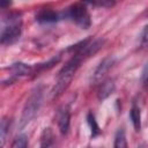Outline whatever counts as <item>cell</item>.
<instances>
[{
    "instance_id": "cell-17",
    "label": "cell",
    "mask_w": 148,
    "mask_h": 148,
    "mask_svg": "<svg viewBox=\"0 0 148 148\" xmlns=\"http://www.w3.org/2000/svg\"><path fill=\"white\" fill-rule=\"evenodd\" d=\"M92 6H101V7H111L114 5L113 1H98V2H90Z\"/></svg>"
},
{
    "instance_id": "cell-8",
    "label": "cell",
    "mask_w": 148,
    "mask_h": 148,
    "mask_svg": "<svg viewBox=\"0 0 148 148\" xmlns=\"http://www.w3.org/2000/svg\"><path fill=\"white\" fill-rule=\"evenodd\" d=\"M36 18L40 23H52V22H57L58 21L59 15L56 12L51 10V9H43L37 14Z\"/></svg>"
},
{
    "instance_id": "cell-11",
    "label": "cell",
    "mask_w": 148,
    "mask_h": 148,
    "mask_svg": "<svg viewBox=\"0 0 148 148\" xmlns=\"http://www.w3.org/2000/svg\"><path fill=\"white\" fill-rule=\"evenodd\" d=\"M40 148H56L54 139H53V135H52V132L50 131V128L45 130L43 133Z\"/></svg>"
},
{
    "instance_id": "cell-7",
    "label": "cell",
    "mask_w": 148,
    "mask_h": 148,
    "mask_svg": "<svg viewBox=\"0 0 148 148\" xmlns=\"http://www.w3.org/2000/svg\"><path fill=\"white\" fill-rule=\"evenodd\" d=\"M113 64H114V58H113V57H106L105 59H103L102 62H101V64L97 66V68L95 69L92 80H94L95 82L101 81V80L104 77V75L110 71V68L113 66Z\"/></svg>"
},
{
    "instance_id": "cell-5",
    "label": "cell",
    "mask_w": 148,
    "mask_h": 148,
    "mask_svg": "<svg viewBox=\"0 0 148 148\" xmlns=\"http://www.w3.org/2000/svg\"><path fill=\"white\" fill-rule=\"evenodd\" d=\"M57 121H58V127L61 134H67L69 130V124H71V112L67 106H62L59 109L57 113Z\"/></svg>"
},
{
    "instance_id": "cell-13",
    "label": "cell",
    "mask_w": 148,
    "mask_h": 148,
    "mask_svg": "<svg viewBox=\"0 0 148 148\" xmlns=\"http://www.w3.org/2000/svg\"><path fill=\"white\" fill-rule=\"evenodd\" d=\"M87 120H88V124H89L90 130H91V136L94 138V136L98 135V134L101 133V130H99V126H98V124H97V121H96V119H95V116H94L91 112L88 113Z\"/></svg>"
},
{
    "instance_id": "cell-14",
    "label": "cell",
    "mask_w": 148,
    "mask_h": 148,
    "mask_svg": "<svg viewBox=\"0 0 148 148\" xmlns=\"http://www.w3.org/2000/svg\"><path fill=\"white\" fill-rule=\"evenodd\" d=\"M9 125H10V120L9 119L3 118L1 120V127H0V132H1V147H3L5 143H6L7 133L9 131Z\"/></svg>"
},
{
    "instance_id": "cell-4",
    "label": "cell",
    "mask_w": 148,
    "mask_h": 148,
    "mask_svg": "<svg viewBox=\"0 0 148 148\" xmlns=\"http://www.w3.org/2000/svg\"><path fill=\"white\" fill-rule=\"evenodd\" d=\"M66 17L71 18L73 22H75L77 25H80L82 29H88L91 24V21H90V15L86 8V6L83 3H75V5H72L66 14H65Z\"/></svg>"
},
{
    "instance_id": "cell-1",
    "label": "cell",
    "mask_w": 148,
    "mask_h": 148,
    "mask_svg": "<svg viewBox=\"0 0 148 148\" xmlns=\"http://www.w3.org/2000/svg\"><path fill=\"white\" fill-rule=\"evenodd\" d=\"M86 59V57L82 54V52H77L75 54H73V57L66 62V65L60 69L58 77H57V82L52 89V98H57L59 97L69 86V83L72 82L77 68L80 67L82 60Z\"/></svg>"
},
{
    "instance_id": "cell-9",
    "label": "cell",
    "mask_w": 148,
    "mask_h": 148,
    "mask_svg": "<svg viewBox=\"0 0 148 148\" xmlns=\"http://www.w3.org/2000/svg\"><path fill=\"white\" fill-rule=\"evenodd\" d=\"M114 91V83L112 80H106L105 82L102 83L101 88L98 89V98L104 99L108 96H110Z\"/></svg>"
},
{
    "instance_id": "cell-12",
    "label": "cell",
    "mask_w": 148,
    "mask_h": 148,
    "mask_svg": "<svg viewBox=\"0 0 148 148\" xmlns=\"http://www.w3.org/2000/svg\"><path fill=\"white\" fill-rule=\"evenodd\" d=\"M113 148H128V147H127V141H126L125 131H124L123 128H119V130L117 131V133H116Z\"/></svg>"
},
{
    "instance_id": "cell-3",
    "label": "cell",
    "mask_w": 148,
    "mask_h": 148,
    "mask_svg": "<svg viewBox=\"0 0 148 148\" xmlns=\"http://www.w3.org/2000/svg\"><path fill=\"white\" fill-rule=\"evenodd\" d=\"M42 87H37L31 95L29 96V98L27 99V103L24 105L23 112H22V117H21V127H24L37 113L40 103H42Z\"/></svg>"
},
{
    "instance_id": "cell-2",
    "label": "cell",
    "mask_w": 148,
    "mask_h": 148,
    "mask_svg": "<svg viewBox=\"0 0 148 148\" xmlns=\"http://www.w3.org/2000/svg\"><path fill=\"white\" fill-rule=\"evenodd\" d=\"M22 31V20L18 14H12L9 15V18L7 20V23L3 24L1 29V35H0V42L2 45L7 44H13L15 43Z\"/></svg>"
},
{
    "instance_id": "cell-19",
    "label": "cell",
    "mask_w": 148,
    "mask_h": 148,
    "mask_svg": "<svg viewBox=\"0 0 148 148\" xmlns=\"http://www.w3.org/2000/svg\"><path fill=\"white\" fill-rule=\"evenodd\" d=\"M9 5H10V2H3V1L0 3V6H1L2 8H3V7H6V6H9Z\"/></svg>"
},
{
    "instance_id": "cell-20",
    "label": "cell",
    "mask_w": 148,
    "mask_h": 148,
    "mask_svg": "<svg viewBox=\"0 0 148 148\" xmlns=\"http://www.w3.org/2000/svg\"><path fill=\"white\" fill-rule=\"evenodd\" d=\"M147 14H148V13H147Z\"/></svg>"
},
{
    "instance_id": "cell-18",
    "label": "cell",
    "mask_w": 148,
    "mask_h": 148,
    "mask_svg": "<svg viewBox=\"0 0 148 148\" xmlns=\"http://www.w3.org/2000/svg\"><path fill=\"white\" fill-rule=\"evenodd\" d=\"M141 40L142 43H147L148 42V24L143 27L142 32H141Z\"/></svg>"
},
{
    "instance_id": "cell-15",
    "label": "cell",
    "mask_w": 148,
    "mask_h": 148,
    "mask_svg": "<svg viewBox=\"0 0 148 148\" xmlns=\"http://www.w3.org/2000/svg\"><path fill=\"white\" fill-rule=\"evenodd\" d=\"M27 147H28V138L24 134L16 136L12 143V148H27Z\"/></svg>"
},
{
    "instance_id": "cell-10",
    "label": "cell",
    "mask_w": 148,
    "mask_h": 148,
    "mask_svg": "<svg viewBox=\"0 0 148 148\" xmlns=\"http://www.w3.org/2000/svg\"><path fill=\"white\" fill-rule=\"evenodd\" d=\"M130 118L132 120L133 127L136 132H139L141 130V112L140 109L136 105H133L131 111H130Z\"/></svg>"
},
{
    "instance_id": "cell-6",
    "label": "cell",
    "mask_w": 148,
    "mask_h": 148,
    "mask_svg": "<svg viewBox=\"0 0 148 148\" xmlns=\"http://www.w3.org/2000/svg\"><path fill=\"white\" fill-rule=\"evenodd\" d=\"M10 73H12V79L9 80V82L16 80L17 77H21V76H27L29 74H32V71H34V67L32 66H29L27 64H23V62H16V64H13L9 68Z\"/></svg>"
},
{
    "instance_id": "cell-16",
    "label": "cell",
    "mask_w": 148,
    "mask_h": 148,
    "mask_svg": "<svg viewBox=\"0 0 148 148\" xmlns=\"http://www.w3.org/2000/svg\"><path fill=\"white\" fill-rule=\"evenodd\" d=\"M141 83H142L143 88L148 89V62H147L146 66L143 67L142 75H141Z\"/></svg>"
}]
</instances>
